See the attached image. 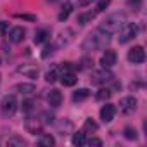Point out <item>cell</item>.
Here are the masks:
<instances>
[{
    "mask_svg": "<svg viewBox=\"0 0 147 147\" xmlns=\"http://www.w3.org/2000/svg\"><path fill=\"white\" fill-rule=\"evenodd\" d=\"M109 40H111V35H107V33H102V31H97V33H92V35H88V36L83 40V43H82V49H83L85 52H95V50H100V49H104V47L109 43Z\"/></svg>",
    "mask_w": 147,
    "mask_h": 147,
    "instance_id": "obj_1",
    "label": "cell"
},
{
    "mask_svg": "<svg viewBox=\"0 0 147 147\" xmlns=\"http://www.w3.org/2000/svg\"><path fill=\"white\" fill-rule=\"evenodd\" d=\"M125 23H126V16H125V12H114V14H109V16L100 23L99 31L107 33V35H113V33H116Z\"/></svg>",
    "mask_w": 147,
    "mask_h": 147,
    "instance_id": "obj_2",
    "label": "cell"
},
{
    "mask_svg": "<svg viewBox=\"0 0 147 147\" xmlns=\"http://www.w3.org/2000/svg\"><path fill=\"white\" fill-rule=\"evenodd\" d=\"M118 33H119L118 42H119V43H128L130 40H133V38L137 36L138 28H137L135 23H125V24L118 30Z\"/></svg>",
    "mask_w": 147,
    "mask_h": 147,
    "instance_id": "obj_3",
    "label": "cell"
},
{
    "mask_svg": "<svg viewBox=\"0 0 147 147\" xmlns=\"http://www.w3.org/2000/svg\"><path fill=\"white\" fill-rule=\"evenodd\" d=\"M113 73L109 71V67H102V69H99V71H94L92 73V83L94 85H106V83H109V82H113Z\"/></svg>",
    "mask_w": 147,
    "mask_h": 147,
    "instance_id": "obj_4",
    "label": "cell"
},
{
    "mask_svg": "<svg viewBox=\"0 0 147 147\" xmlns=\"http://www.w3.org/2000/svg\"><path fill=\"white\" fill-rule=\"evenodd\" d=\"M0 109H2L4 116H12L18 111V100L14 95H5L2 99V104H0Z\"/></svg>",
    "mask_w": 147,
    "mask_h": 147,
    "instance_id": "obj_5",
    "label": "cell"
},
{
    "mask_svg": "<svg viewBox=\"0 0 147 147\" xmlns=\"http://www.w3.org/2000/svg\"><path fill=\"white\" fill-rule=\"evenodd\" d=\"M128 61L131 64H142L145 61V50H144V47H140V45L131 47L128 50Z\"/></svg>",
    "mask_w": 147,
    "mask_h": 147,
    "instance_id": "obj_6",
    "label": "cell"
},
{
    "mask_svg": "<svg viewBox=\"0 0 147 147\" xmlns=\"http://www.w3.org/2000/svg\"><path fill=\"white\" fill-rule=\"evenodd\" d=\"M137 109V99L133 95H128V97H123L119 100V111L123 114H131L133 111Z\"/></svg>",
    "mask_w": 147,
    "mask_h": 147,
    "instance_id": "obj_7",
    "label": "cell"
},
{
    "mask_svg": "<svg viewBox=\"0 0 147 147\" xmlns=\"http://www.w3.org/2000/svg\"><path fill=\"white\" fill-rule=\"evenodd\" d=\"M114 114H116V107H114L113 104L102 106V109H100V119H102L104 123H111V121L114 119Z\"/></svg>",
    "mask_w": 147,
    "mask_h": 147,
    "instance_id": "obj_8",
    "label": "cell"
},
{
    "mask_svg": "<svg viewBox=\"0 0 147 147\" xmlns=\"http://www.w3.org/2000/svg\"><path fill=\"white\" fill-rule=\"evenodd\" d=\"M100 64H102V67H113L116 64V52L107 49L100 57Z\"/></svg>",
    "mask_w": 147,
    "mask_h": 147,
    "instance_id": "obj_9",
    "label": "cell"
},
{
    "mask_svg": "<svg viewBox=\"0 0 147 147\" xmlns=\"http://www.w3.org/2000/svg\"><path fill=\"white\" fill-rule=\"evenodd\" d=\"M18 73L24 75L26 78H36L38 76V67L35 64H23L18 67Z\"/></svg>",
    "mask_w": 147,
    "mask_h": 147,
    "instance_id": "obj_10",
    "label": "cell"
},
{
    "mask_svg": "<svg viewBox=\"0 0 147 147\" xmlns=\"http://www.w3.org/2000/svg\"><path fill=\"white\" fill-rule=\"evenodd\" d=\"M24 35H26L24 28L16 26V28H12V30H11V33H9V40H11L12 43H21V42L24 40Z\"/></svg>",
    "mask_w": 147,
    "mask_h": 147,
    "instance_id": "obj_11",
    "label": "cell"
},
{
    "mask_svg": "<svg viewBox=\"0 0 147 147\" xmlns=\"http://www.w3.org/2000/svg\"><path fill=\"white\" fill-rule=\"evenodd\" d=\"M47 102L50 107H59L61 102H62V94L59 90H50L49 95H47Z\"/></svg>",
    "mask_w": 147,
    "mask_h": 147,
    "instance_id": "obj_12",
    "label": "cell"
},
{
    "mask_svg": "<svg viewBox=\"0 0 147 147\" xmlns=\"http://www.w3.org/2000/svg\"><path fill=\"white\" fill-rule=\"evenodd\" d=\"M61 82H62V85H64V87H73V85L78 82V78H76L75 73H71V71H64V73H62V76H61Z\"/></svg>",
    "mask_w": 147,
    "mask_h": 147,
    "instance_id": "obj_13",
    "label": "cell"
},
{
    "mask_svg": "<svg viewBox=\"0 0 147 147\" xmlns=\"http://www.w3.org/2000/svg\"><path fill=\"white\" fill-rule=\"evenodd\" d=\"M16 90L19 94H23V95H31V94L36 92V87L33 83H18L16 85Z\"/></svg>",
    "mask_w": 147,
    "mask_h": 147,
    "instance_id": "obj_14",
    "label": "cell"
},
{
    "mask_svg": "<svg viewBox=\"0 0 147 147\" xmlns=\"http://www.w3.org/2000/svg\"><path fill=\"white\" fill-rule=\"evenodd\" d=\"M90 97V90L88 88H78L75 94H73V100L75 102H83Z\"/></svg>",
    "mask_w": 147,
    "mask_h": 147,
    "instance_id": "obj_15",
    "label": "cell"
},
{
    "mask_svg": "<svg viewBox=\"0 0 147 147\" xmlns=\"http://www.w3.org/2000/svg\"><path fill=\"white\" fill-rule=\"evenodd\" d=\"M71 142H73V145H78V147L85 145V144H87V138H85V131H83V130H82V131H76L75 135L71 137Z\"/></svg>",
    "mask_w": 147,
    "mask_h": 147,
    "instance_id": "obj_16",
    "label": "cell"
},
{
    "mask_svg": "<svg viewBox=\"0 0 147 147\" xmlns=\"http://www.w3.org/2000/svg\"><path fill=\"white\" fill-rule=\"evenodd\" d=\"M54 144H55V138L52 135H49V133H43L38 138V145H42V147H52Z\"/></svg>",
    "mask_w": 147,
    "mask_h": 147,
    "instance_id": "obj_17",
    "label": "cell"
},
{
    "mask_svg": "<svg viewBox=\"0 0 147 147\" xmlns=\"http://www.w3.org/2000/svg\"><path fill=\"white\" fill-rule=\"evenodd\" d=\"M71 12H73V5H71V4H64L62 9H61V12H59V16H57V19H59V21H66Z\"/></svg>",
    "mask_w": 147,
    "mask_h": 147,
    "instance_id": "obj_18",
    "label": "cell"
},
{
    "mask_svg": "<svg viewBox=\"0 0 147 147\" xmlns=\"http://www.w3.org/2000/svg\"><path fill=\"white\" fill-rule=\"evenodd\" d=\"M95 19V12H83L78 16V23L80 24H87V23H92Z\"/></svg>",
    "mask_w": 147,
    "mask_h": 147,
    "instance_id": "obj_19",
    "label": "cell"
},
{
    "mask_svg": "<svg viewBox=\"0 0 147 147\" xmlns=\"http://www.w3.org/2000/svg\"><path fill=\"white\" fill-rule=\"evenodd\" d=\"M49 36H50V35H49V31H47V30H38V31L35 33L33 42H35V43H43Z\"/></svg>",
    "mask_w": 147,
    "mask_h": 147,
    "instance_id": "obj_20",
    "label": "cell"
},
{
    "mask_svg": "<svg viewBox=\"0 0 147 147\" xmlns=\"http://www.w3.org/2000/svg\"><path fill=\"white\" fill-rule=\"evenodd\" d=\"M97 128H99V125L92 119V118H88V119H85V123H83V131L87 133V131H97Z\"/></svg>",
    "mask_w": 147,
    "mask_h": 147,
    "instance_id": "obj_21",
    "label": "cell"
},
{
    "mask_svg": "<svg viewBox=\"0 0 147 147\" xmlns=\"http://www.w3.org/2000/svg\"><path fill=\"white\" fill-rule=\"evenodd\" d=\"M57 78H59V71H57V67L47 71V75H45V82H47V83H54V82H57Z\"/></svg>",
    "mask_w": 147,
    "mask_h": 147,
    "instance_id": "obj_22",
    "label": "cell"
},
{
    "mask_svg": "<svg viewBox=\"0 0 147 147\" xmlns=\"http://www.w3.org/2000/svg\"><path fill=\"white\" fill-rule=\"evenodd\" d=\"M142 4H144V0H128V2H126L128 9H131L133 12H138L142 9Z\"/></svg>",
    "mask_w": 147,
    "mask_h": 147,
    "instance_id": "obj_23",
    "label": "cell"
},
{
    "mask_svg": "<svg viewBox=\"0 0 147 147\" xmlns=\"http://www.w3.org/2000/svg\"><path fill=\"white\" fill-rule=\"evenodd\" d=\"M111 95H113V90L111 88H100L97 92V100H107Z\"/></svg>",
    "mask_w": 147,
    "mask_h": 147,
    "instance_id": "obj_24",
    "label": "cell"
},
{
    "mask_svg": "<svg viewBox=\"0 0 147 147\" xmlns=\"http://www.w3.org/2000/svg\"><path fill=\"white\" fill-rule=\"evenodd\" d=\"M123 135H125V138H128V140H137V130L135 128H131V126H126L125 130H123Z\"/></svg>",
    "mask_w": 147,
    "mask_h": 147,
    "instance_id": "obj_25",
    "label": "cell"
},
{
    "mask_svg": "<svg viewBox=\"0 0 147 147\" xmlns=\"http://www.w3.org/2000/svg\"><path fill=\"white\" fill-rule=\"evenodd\" d=\"M7 145H24V140L19 138V137H12L7 140Z\"/></svg>",
    "mask_w": 147,
    "mask_h": 147,
    "instance_id": "obj_26",
    "label": "cell"
},
{
    "mask_svg": "<svg viewBox=\"0 0 147 147\" xmlns=\"http://www.w3.org/2000/svg\"><path fill=\"white\" fill-rule=\"evenodd\" d=\"M54 49H55L54 45H47V47L43 49V52H42V57H43V59H47L49 55H52V54H54Z\"/></svg>",
    "mask_w": 147,
    "mask_h": 147,
    "instance_id": "obj_27",
    "label": "cell"
},
{
    "mask_svg": "<svg viewBox=\"0 0 147 147\" xmlns=\"http://www.w3.org/2000/svg\"><path fill=\"white\" fill-rule=\"evenodd\" d=\"M109 4H111V0H99V2H97V11H99V12L104 11Z\"/></svg>",
    "mask_w": 147,
    "mask_h": 147,
    "instance_id": "obj_28",
    "label": "cell"
},
{
    "mask_svg": "<svg viewBox=\"0 0 147 147\" xmlns=\"http://www.w3.org/2000/svg\"><path fill=\"white\" fill-rule=\"evenodd\" d=\"M31 109H33V100H30V99L24 100V102H23V111H24V113H30Z\"/></svg>",
    "mask_w": 147,
    "mask_h": 147,
    "instance_id": "obj_29",
    "label": "cell"
},
{
    "mask_svg": "<svg viewBox=\"0 0 147 147\" xmlns=\"http://www.w3.org/2000/svg\"><path fill=\"white\" fill-rule=\"evenodd\" d=\"M87 145H90V147H92V145H102V140H100V138L92 137V138H88V140H87Z\"/></svg>",
    "mask_w": 147,
    "mask_h": 147,
    "instance_id": "obj_30",
    "label": "cell"
},
{
    "mask_svg": "<svg viewBox=\"0 0 147 147\" xmlns=\"http://www.w3.org/2000/svg\"><path fill=\"white\" fill-rule=\"evenodd\" d=\"M18 18L19 19H26V21H36V18L31 16V14H18Z\"/></svg>",
    "mask_w": 147,
    "mask_h": 147,
    "instance_id": "obj_31",
    "label": "cell"
},
{
    "mask_svg": "<svg viewBox=\"0 0 147 147\" xmlns=\"http://www.w3.org/2000/svg\"><path fill=\"white\" fill-rule=\"evenodd\" d=\"M92 64H94V62H92V59H83V61H82V66H80V67H82V69H87V67H90Z\"/></svg>",
    "mask_w": 147,
    "mask_h": 147,
    "instance_id": "obj_32",
    "label": "cell"
},
{
    "mask_svg": "<svg viewBox=\"0 0 147 147\" xmlns=\"http://www.w3.org/2000/svg\"><path fill=\"white\" fill-rule=\"evenodd\" d=\"M92 2H94V0H80V5H82V7H85V5H90Z\"/></svg>",
    "mask_w": 147,
    "mask_h": 147,
    "instance_id": "obj_33",
    "label": "cell"
},
{
    "mask_svg": "<svg viewBox=\"0 0 147 147\" xmlns=\"http://www.w3.org/2000/svg\"><path fill=\"white\" fill-rule=\"evenodd\" d=\"M0 31H2V33H7V23H0Z\"/></svg>",
    "mask_w": 147,
    "mask_h": 147,
    "instance_id": "obj_34",
    "label": "cell"
},
{
    "mask_svg": "<svg viewBox=\"0 0 147 147\" xmlns=\"http://www.w3.org/2000/svg\"><path fill=\"white\" fill-rule=\"evenodd\" d=\"M0 78H2V76H0Z\"/></svg>",
    "mask_w": 147,
    "mask_h": 147,
    "instance_id": "obj_35",
    "label": "cell"
}]
</instances>
